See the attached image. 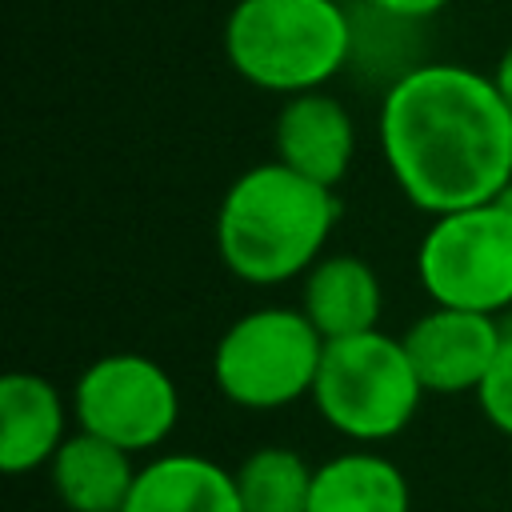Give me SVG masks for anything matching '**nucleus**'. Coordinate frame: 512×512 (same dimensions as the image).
Returning a JSON list of instances; mask_svg holds the SVG:
<instances>
[{
    "mask_svg": "<svg viewBox=\"0 0 512 512\" xmlns=\"http://www.w3.org/2000/svg\"><path fill=\"white\" fill-rule=\"evenodd\" d=\"M504 200H508V208H512V188H508V192H504Z\"/></svg>",
    "mask_w": 512,
    "mask_h": 512,
    "instance_id": "6ab92c4d",
    "label": "nucleus"
},
{
    "mask_svg": "<svg viewBox=\"0 0 512 512\" xmlns=\"http://www.w3.org/2000/svg\"><path fill=\"white\" fill-rule=\"evenodd\" d=\"M324 336L304 308H252L236 316L212 348V380L224 400L248 412H276L312 396Z\"/></svg>",
    "mask_w": 512,
    "mask_h": 512,
    "instance_id": "39448f33",
    "label": "nucleus"
},
{
    "mask_svg": "<svg viewBox=\"0 0 512 512\" xmlns=\"http://www.w3.org/2000/svg\"><path fill=\"white\" fill-rule=\"evenodd\" d=\"M124 512H244L236 476L196 452H164L140 464Z\"/></svg>",
    "mask_w": 512,
    "mask_h": 512,
    "instance_id": "ddd939ff",
    "label": "nucleus"
},
{
    "mask_svg": "<svg viewBox=\"0 0 512 512\" xmlns=\"http://www.w3.org/2000/svg\"><path fill=\"white\" fill-rule=\"evenodd\" d=\"M76 428L104 436L120 448L152 452L180 420V392L168 368L144 352L96 356L72 384Z\"/></svg>",
    "mask_w": 512,
    "mask_h": 512,
    "instance_id": "0eeeda50",
    "label": "nucleus"
},
{
    "mask_svg": "<svg viewBox=\"0 0 512 512\" xmlns=\"http://www.w3.org/2000/svg\"><path fill=\"white\" fill-rule=\"evenodd\" d=\"M424 384L400 336L380 328L324 340L312 404L328 428L356 444H384L400 436L420 412Z\"/></svg>",
    "mask_w": 512,
    "mask_h": 512,
    "instance_id": "20e7f679",
    "label": "nucleus"
},
{
    "mask_svg": "<svg viewBox=\"0 0 512 512\" xmlns=\"http://www.w3.org/2000/svg\"><path fill=\"white\" fill-rule=\"evenodd\" d=\"M408 348V360L424 384V392H476L488 376L504 332L496 316L472 312V308H448L432 304L420 320L408 324L400 336Z\"/></svg>",
    "mask_w": 512,
    "mask_h": 512,
    "instance_id": "6e6552de",
    "label": "nucleus"
},
{
    "mask_svg": "<svg viewBox=\"0 0 512 512\" xmlns=\"http://www.w3.org/2000/svg\"><path fill=\"white\" fill-rule=\"evenodd\" d=\"M364 4H372V8H380V12H392V16H404V20H432L436 12H444L452 0H364Z\"/></svg>",
    "mask_w": 512,
    "mask_h": 512,
    "instance_id": "f3484780",
    "label": "nucleus"
},
{
    "mask_svg": "<svg viewBox=\"0 0 512 512\" xmlns=\"http://www.w3.org/2000/svg\"><path fill=\"white\" fill-rule=\"evenodd\" d=\"M476 400H480L484 420L512 440V336H504V344H500L488 376L476 388Z\"/></svg>",
    "mask_w": 512,
    "mask_h": 512,
    "instance_id": "dca6fc26",
    "label": "nucleus"
},
{
    "mask_svg": "<svg viewBox=\"0 0 512 512\" xmlns=\"http://www.w3.org/2000/svg\"><path fill=\"white\" fill-rule=\"evenodd\" d=\"M416 276L432 304L504 312L512 304V208L488 200L432 216L416 248Z\"/></svg>",
    "mask_w": 512,
    "mask_h": 512,
    "instance_id": "423d86ee",
    "label": "nucleus"
},
{
    "mask_svg": "<svg viewBox=\"0 0 512 512\" xmlns=\"http://www.w3.org/2000/svg\"><path fill=\"white\" fill-rule=\"evenodd\" d=\"M300 308L324 340H340V336L380 328L384 288H380V276L368 260L348 256V252L320 256L304 272Z\"/></svg>",
    "mask_w": 512,
    "mask_h": 512,
    "instance_id": "f8f14e48",
    "label": "nucleus"
},
{
    "mask_svg": "<svg viewBox=\"0 0 512 512\" xmlns=\"http://www.w3.org/2000/svg\"><path fill=\"white\" fill-rule=\"evenodd\" d=\"M312 472L316 468L296 448L268 444L248 452L232 476L244 512H304L312 492Z\"/></svg>",
    "mask_w": 512,
    "mask_h": 512,
    "instance_id": "2eb2a0df",
    "label": "nucleus"
},
{
    "mask_svg": "<svg viewBox=\"0 0 512 512\" xmlns=\"http://www.w3.org/2000/svg\"><path fill=\"white\" fill-rule=\"evenodd\" d=\"M140 464L128 448L76 428L48 460V480L68 512H124Z\"/></svg>",
    "mask_w": 512,
    "mask_h": 512,
    "instance_id": "9b49d317",
    "label": "nucleus"
},
{
    "mask_svg": "<svg viewBox=\"0 0 512 512\" xmlns=\"http://www.w3.org/2000/svg\"><path fill=\"white\" fill-rule=\"evenodd\" d=\"M376 132L388 176L428 216L504 200L512 188V108L468 64L408 68L384 88Z\"/></svg>",
    "mask_w": 512,
    "mask_h": 512,
    "instance_id": "f257e3e1",
    "label": "nucleus"
},
{
    "mask_svg": "<svg viewBox=\"0 0 512 512\" xmlns=\"http://www.w3.org/2000/svg\"><path fill=\"white\" fill-rule=\"evenodd\" d=\"M224 56L260 92L324 88L352 60L344 0H236L224 20Z\"/></svg>",
    "mask_w": 512,
    "mask_h": 512,
    "instance_id": "7ed1b4c3",
    "label": "nucleus"
},
{
    "mask_svg": "<svg viewBox=\"0 0 512 512\" xmlns=\"http://www.w3.org/2000/svg\"><path fill=\"white\" fill-rule=\"evenodd\" d=\"M276 160L296 168L300 176L336 188L356 156V124L352 112L324 88L284 96V108L272 124Z\"/></svg>",
    "mask_w": 512,
    "mask_h": 512,
    "instance_id": "1a4fd4ad",
    "label": "nucleus"
},
{
    "mask_svg": "<svg viewBox=\"0 0 512 512\" xmlns=\"http://www.w3.org/2000/svg\"><path fill=\"white\" fill-rule=\"evenodd\" d=\"M72 404L40 372H8L0 380V468L24 476L48 468L68 432Z\"/></svg>",
    "mask_w": 512,
    "mask_h": 512,
    "instance_id": "9d476101",
    "label": "nucleus"
},
{
    "mask_svg": "<svg viewBox=\"0 0 512 512\" xmlns=\"http://www.w3.org/2000/svg\"><path fill=\"white\" fill-rule=\"evenodd\" d=\"M304 512H412V488L384 452L364 444L316 464Z\"/></svg>",
    "mask_w": 512,
    "mask_h": 512,
    "instance_id": "4468645a",
    "label": "nucleus"
},
{
    "mask_svg": "<svg viewBox=\"0 0 512 512\" xmlns=\"http://www.w3.org/2000/svg\"><path fill=\"white\" fill-rule=\"evenodd\" d=\"M340 220L336 188L300 176L296 168L268 164L244 168L216 208V252L224 268L252 284L276 288L304 276Z\"/></svg>",
    "mask_w": 512,
    "mask_h": 512,
    "instance_id": "f03ea898",
    "label": "nucleus"
},
{
    "mask_svg": "<svg viewBox=\"0 0 512 512\" xmlns=\"http://www.w3.org/2000/svg\"><path fill=\"white\" fill-rule=\"evenodd\" d=\"M492 80H496L500 96H504V100H508V108H512V44L500 52V60H496V68H492Z\"/></svg>",
    "mask_w": 512,
    "mask_h": 512,
    "instance_id": "a211bd4d",
    "label": "nucleus"
}]
</instances>
